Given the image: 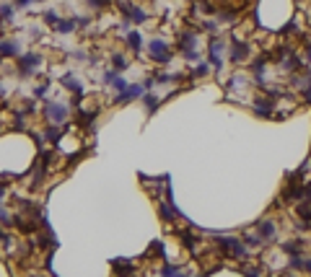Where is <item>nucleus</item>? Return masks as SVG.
Masks as SVG:
<instances>
[{
	"instance_id": "c756f323",
	"label": "nucleus",
	"mask_w": 311,
	"mask_h": 277,
	"mask_svg": "<svg viewBox=\"0 0 311 277\" xmlns=\"http://www.w3.org/2000/svg\"><path fill=\"white\" fill-rule=\"evenodd\" d=\"M303 272L311 274V257H303Z\"/></svg>"
},
{
	"instance_id": "f3484780",
	"label": "nucleus",
	"mask_w": 311,
	"mask_h": 277,
	"mask_svg": "<svg viewBox=\"0 0 311 277\" xmlns=\"http://www.w3.org/2000/svg\"><path fill=\"white\" fill-rule=\"evenodd\" d=\"M75 29H78L75 16H70V18H60V24L55 26V31H57V34H73Z\"/></svg>"
},
{
	"instance_id": "b1692460",
	"label": "nucleus",
	"mask_w": 311,
	"mask_h": 277,
	"mask_svg": "<svg viewBox=\"0 0 311 277\" xmlns=\"http://www.w3.org/2000/svg\"><path fill=\"white\" fill-rule=\"evenodd\" d=\"M208 73H210V67L205 62H197V65H194V70H192V78H205Z\"/></svg>"
},
{
	"instance_id": "dca6fc26",
	"label": "nucleus",
	"mask_w": 311,
	"mask_h": 277,
	"mask_svg": "<svg viewBox=\"0 0 311 277\" xmlns=\"http://www.w3.org/2000/svg\"><path fill=\"white\" fill-rule=\"evenodd\" d=\"M140 101L145 104V111H148V114H156V109H159V106H161V99H159V96H156L153 91H145Z\"/></svg>"
},
{
	"instance_id": "a878e982",
	"label": "nucleus",
	"mask_w": 311,
	"mask_h": 277,
	"mask_svg": "<svg viewBox=\"0 0 311 277\" xmlns=\"http://www.w3.org/2000/svg\"><path fill=\"white\" fill-rule=\"evenodd\" d=\"M159 272H161V274H182L184 269H182V267H174V264H166V267H161Z\"/></svg>"
},
{
	"instance_id": "cd10ccee",
	"label": "nucleus",
	"mask_w": 311,
	"mask_h": 277,
	"mask_svg": "<svg viewBox=\"0 0 311 277\" xmlns=\"http://www.w3.org/2000/svg\"><path fill=\"white\" fill-rule=\"evenodd\" d=\"M31 3H34V0H13V6H16V8H29Z\"/></svg>"
},
{
	"instance_id": "6e6552de",
	"label": "nucleus",
	"mask_w": 311,
	"mask_h": 277,
	"mask_svg": "<svg viewBox=\"0 0 311 277\" xmlns=\"http://www.w3.org/2000/svg\"><path fill=\"white\" fill-rule=\"evenodd\" d=\"M252 109H254V114L257 117H262V120H270V117H275V99L272 96H254V101H252Z\"/></svg>"
},
{
	"instance_id": "423d86ee",
	"label": "nucleus",
	"mask_w": 311,
	"mask_h": 277,
	"mask_svg": "<svg viewBox=\"0 0 311 277\" xmlns=\"http://www.w3.org/2000/svg\"><path fill=\"white\" fill-rule=\"evenodd\" d=\"M45 117H47L50 125H60V127H62V125L68 122V117H70V109H68L65 104L50 99V101L45 104Z\"/></svg>"
},
{
	"instance_id": "4468645a",
	"label": "nucleus",
	"mask_w": 311,
	"mask_h": 277,
	"mask_svg": "<svg viewBox=\"0 0 311 277\" xmlns=\"http://www.w3.org/2000/svg\"><path fill=\"white\" fill-rule=\"evenodd\" d=\"M18 52H21V47H18L16 39H3V42H0V55L3 57H18Z\"/></svg>"
},
{
	"instance_id": "2eb2a0df",
	"label": "nucleus",
	"mask_w": 311,
	"mask_h": 277,
	"mask_svg": "<svg viewBox=\"0 0 311 277\" xmlns=\"http://www.w3.org/2000/svg\"><path fill=\"white\" fill-rule=\"evenodd\" d=\"M125 42H127V47L138 55V52L143 50V34H140V31H135V29H130V31H127V36H125Z\"/></svg>"
},
{
	"instance_id": "bb28decb",
	"label": "nucleus",
	"mask_w": 311,
	"mask_h": 277,
	"mask_svg": "<svg viewBox=\"0 0 311 277\" xmlns=\"http://www.w3.org/2000/svg\"><path fill=\"white\" fill-rule=\"evenodd\" d=\"M11 220H13L11 213H8L6 207H0V223H3V225H11Z\"/></svg>"
},
{
	"instance_id": "412c9836",
	"label": "nucleus",
	"mask_w": 311,
	"mask_h": 277,
	"mask_svg": "<svg viewBox=\"0 0 311 277\" xmlns=\"http://www.w3.org/2000/svg\"><path fill=\"white\" fill-rule=\"evenodd\" d=\"M127 65H130V60H127L122 52H114V55H112V67H114L117 73H120V70H125Z\"/></svg>"
},
{
	"instance_id": "9d476101",
	"label": "nucleus",
	"mask_w": 311,
	"mask_h": 277,
	"mask_svg": "<svg viewBox=\"0 0 311 277\" xmlns=\"http://www.w3.org/2000/svg\"><path fill=\"white\" fill-rule=\"evenodd\" d=\"M257 233L262 236V241H272V239L278 236L275 220H259V223H257Z\"/></svg>"
},
{
	"instance_id": "0eeeda50",
	"label": "nucleus",
	"mask_w": 311,
	"mask_h": 277,
	"mask_svg": "<svg viewBox=\"0 0 311 277\" xmlns=\"http://www.w3.org/2000/svg\"><path fill=\"white\" fill-rule=\"evenodd\" d=\"M247 57H249V44L244 42L239 34H233V36H231V52H228V60H231L233 65H241V62H247Z\"/></svg>"
},
{
	"instance_id": "39448f33",
	"label": "nucleus",
	"mask_w": 311,
	"mask_h": 277,
	"mask_svg": "<svg viewBox=\"0 0 311 277\" xmlns=\"http://www.w3.org/2000/svg\"><path fill=\"white\" fill-rule=\"evenodd\" d=\"M45 57L39 55V52H26V55H18L16 57V65H18V75L21 78H31L39 67H42Z\"/></svg>"
},
{
	"instance_id": "20e7f679",
	"label": "nucleus",
	"mask_w": 311,
	"mask_h": 277,
	"mask_svg": "<svg viewBox=\"0 0 311 277\" xmlns=\"http://www.w3.org/2000/svg\"><path fill=\"white\" fill-rule=\"evenodd\" d=\"M226 36H210L208 39V65L210 67H215L218 73L223 70V50H226Z\"/></svg>"
},
{
	"instance_id": "aec40b11",
	"label": "nucleus",
	"mask_w": 311,
	"mask_h": 277,
	"mask_svg": "<svg viewBox=\"0 0 311 277\" xmlns=\"http://www.w3.org/2000/svg\"><path fill=\"white\" fill-rule=\"evenodd\" d=\"M42 21H45V26H50V29H55V26L60 24V13H57L55 8H47V11L42 13Z\"/></svg>"
},
{
	"instance_id": "f03ea898",
	"label": "nucleus",
	"mask_w": 311,
	"mask_h": 277,
	"mask_svg": "<svg viewBox=\"0 0 311 277\" xmlns=\"http://www.w3.org/2000/svg\"><path fill=\"white\" fill-rule=\"evenodd\" d=\"M176 50L184 55V60L189 62H200L203 55H200V34H194V31H184L179 36V42H176Z\"/></svg>"
},
{
	"instance_id": "2f4dec72",
	"label": "nucleus",
	"mask_w": 311,
	"mask_h": 277,
	"mask_svg": "<svg viewBox=\"0 0 311 277\" xmlns=\"http://www.w3.org/2000/svg\"><path fill=\"white\" fill-rule=\"evenodd\" d=\"M34 3H47V0H34Z\"/></svg>"
},
{
	"instance_id": "5701e85b",
	"label": "nucleus",
	"mask_w": 311,
	"mask_h": 277,
	"mask_svg": "<svg viewBox=\"0 0 311 277\" xmlns=\"http://www.w3.org/2000/svg\"><path fill=\"white\" fill-rule=\"evenodd\" d=\"M127 86H130V81H127V78H122L120 73H117V75H114V81H112V88H114L117 94H120V91H125Z\"/></svg>"
},
{
	"instance_id": "9b49d317",
	"label": "nucleus",
	"mask_w": 311,
	"mask_h": 277,
	"mask_svg": "<svg viewBox=\"0 0 311 277\" xmlns=\"http://www.w3.org/2000/svg\"><path fill=\"white\" fill-rule=\"evenodd\" d=\"M60 83H62L68 91H73L75 96H81V91H83V83L78 81V75H75V73H65V75L60 78Z\"/></svg>"
},
{
	"instance_id": "ddd939ff",
	"label": "nucleus",
	"mask_w": 311,
	"mask_h": 277,
	"mask_svg": "<svg viewBox=\"0 0 311 277\" xmlns=\"http://www.w3.org/2000/svg\"><path fill=\"white\" fill-rule=\"evenodd\" d=\"M306 244L308 241H285V244H280V251L285 257H298V254L306 251Z\"/></svg>"
},
{
	"instance_id": "7c9ffc66",
	"label": "nucleus",
	"mask_w": 311,
	"mask_h": 277,
	"mask_svg": "<svg viewBox=\"0 0 311 277\" xmlns=\"http://www.w3.org/2000/svg\"><path fill=\"white\" fill-rule=\"evenodd\" d=\"M3 96H6V86H3V83H0V99H3Z\"/></svg>"
},
{
	"instance_id": "4be33fe9",
	"label": "nucleus",
	"mask_w": 311,
	"mask_h": 277,
	"mask_svg": "<svg viewBox=\"0 0 311 277\" xmlns=\"http://www.w3.org/2000/svg\"><path fill=\"white\" fill-rule=\"evenodd\" d=\"M60 137H62V132H60V125H52V127H47V132H45V140H47V143L57 145V143H60Z\"/></svg>"
},
{
	"instance_id": "1a4fd4ad",
	"label": "nucleus",
	"mask_w": 311,
	"mask_h": 277,
	"mask_svg": "<svg viewBox=\"0 0 311 277\" xmlns=\"http://www.w3.org/2000/svg\"><path fill=\"white\" fill-rule=\"evenodd\" d=\"M143 94H145V86H143V83H130L125 91H120V94L114 96V104L125 106V104H130V101H135V99H143Z\"/></svg>"
},
{
	"instance_id": "473e14b6",
	"label": "nucleus",
	"mask_w": 311,
	"mask_h": 277,
	"mask_svg": "<svg viewBox=\"0 0 311 277\" xmlns=\"http://www.w3.org/2000/svg\"><path fill=\"white\" fill-rule=\"evenodd\" d=\"M0 62H3V55H0Z\"/></svg>"
},
{
	"instance_id": "f8f14e48",
	"label": "nucleus",
	"mask_w": 311,
	"mask_h": 277,
	"mask_svg": "<svg viewBox=\"0 0 311 277\" xmlns=\"http://www.w3.org/2000/svg\"><path fill=\"white\" fill-rule=\"evenodd\" d=\"M16 6L13 3H3L0 6V26H13L16 24Z\"/></svg>"
},
{
	"instance_id": "f257e3e1",
	"label": "nucleus",
	"mask_w": 311,
	"mask_h": 277,
	"mask_svg": "<svg viewBox=\"0 0 311 277\" xmlns=\"http://www.w3.org/2000/svg\"><path fill=\"white\" fill-rule=\"evenodd\" d=\"M215 249L233 262H244L249 254L244 239H231V236H220V233H215Z\"/></svg>"
},
{
	"instance_id": "a211bd4d",
	"label": "nucleus",
	"mask_w": 311,
	"mask_h": 277,
	"mask_svg": "<svg viewBox=\"0 0 311 277\" xmlns=\"http://www.w3.org/2000/svg\"><path fill=\"white\" fill-rule=\"evenodd\" d=\"M244 244H247V249H262L264 246V241H262V236L254 230V233H247L244 236Z\"/></svg>"
},
{
	"instance_id": "393cba45",
	"label": "nucleus",
	"mask_w": 311,
	"mask_h": 277,
	"mask_svg": "<svg viewBox=\"0 0 311 277\" xmlns=\"http://www.w3.org/2000/svg\"><path fill=\"white\" fill-rule=\"evenodd\" d=\"M88 6H91L94 11H104V8L112 6V0H88Z\"/></svg>"
},
{
	"instance_id": "6ab92c4d",
	"label": "nucleus",
	"mask_w": 311,
	"mask_h": 277,
	"mask_svg": "<svg viewBox=\"0 0 311 277\" xmlns=\"http://www.w3.org/2000/svg\"><path fill=\"white\" fill-rule=\"evenodd\" d=\"M112 267H114V272H122V274H132L135 272V264H130L127 259H114Z\"/></svg>"
},
{
	"instance_id": "c85d7f7f",
	"label": "nucleus",
	"mask_w": 311,
	"mask_h": 277,
	"mask_svg": "<svg viewBox=\"0 0 311 277\" xmlns=\"http://www.w3.org/2000/svg\"><path fill=\"white\" fill-rule=\"evenodd\" d=\"M70 57H73V60H86V52H83V50H75Z\"/></svg>"
},
{
	"instance_id": "7ed1b4c3",
	"label": "nucleus",
	"mask_w": 311,
	"mask_h": 277,
	"mask_svg": "<svg viewBox=\"0 0 311 277\" xmlns=\"http://www.w3.org/2000/svg\"><path fill=\"white\" fill-rule=\"evenodd\" d=\"M148 55H150L153 62L166 65V62H171V44L166 42L164 36H153L148 42Z\"/></svg>"
}]
</instances>
